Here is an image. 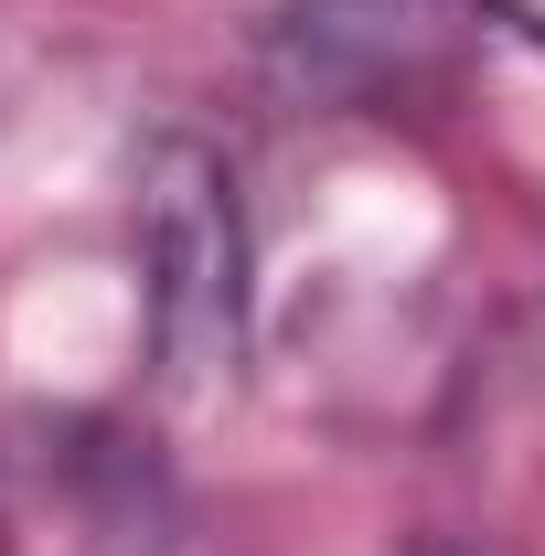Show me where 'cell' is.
Wrapping results in <instances>:
<instances>
[{
	"instance_id": "1",
	"label": "cell",
	"mask_w": 545,
	"mask_h": 556,
	"mask_svg": "<svg viewBox=\"0 0 545 556\" xmlns=\"http://www.w3.org/2000/svg\"><path fill=\"white\" fill-rule=\"evenodd\" d=\"M407 556H545V321H514L471 353Z\"/></svg>"
},
{
	"instance_id": "2",
	"label": "cell",
	"mask_w": 545,
	"mask_h": 556,
	"mask_svg": "<svg viewBox=\"0 0 545 556\" xmlns=\"http://www.w3.org/2000/svg\"><path fill=\"white\" fill-rule=\"evenodd\" d=\"M236 182L193 139L150 150L139 182V268H150V353L172 386H225L246 343V236H236Z\"/></svg>"
},
{
	"instance_id": "3",
	"label": "cell",
	"mask_w": 545,
	"mask_h": 556,
	"mask_svg": "<svg viewBox=\"0 0 545 556\" xmlns=\"http://www.w3.org/2000/svg\"><path fill=\"white\" fill-rule=\"evenodd\" d=\"M481 11H492V22H514V33L545 54V0H481Z\"/></svg>"
}]
</instances>
